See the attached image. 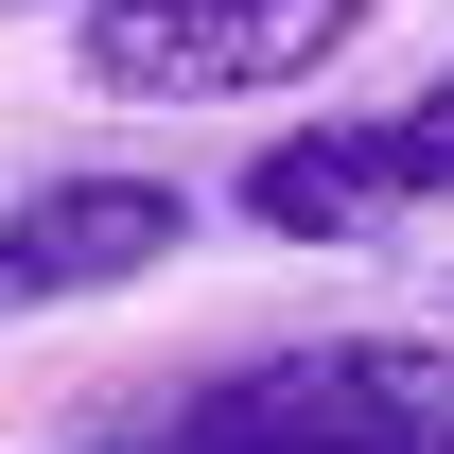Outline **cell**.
I'll return each mask as SVG.
<instances>
[{
  "label": "cell",
  "mask_w": 454,
  "mask_h": 454,
  "mask_svg": "<svg viewBox=\"0 0 454 454\" xmlns=\"http://www.w3.org/2000/svg\"><path fill=\"white\" fill-rule=\"evenodd\" d=\"M158 454H454V333H315L245 349L175 402Z\"/></svg>",
  "instance_id": "6da1fadb"
},
{
  "label": "cell",
  "mask_w": 454,
  "mask_h": 454,
  "mask_svg": "<svg viewBox=\"0 0 454 454\" xmlns=\"http://www.w3.org/2000/svg\"><path fill=\"white\" fill-rule=\"evenodd\" d=\"M385 0H70V88L106 106H262L367 35Z\"/></svg>",
  "instance_id": "7a4b0ae2"
},
{
  "label": "cell",
  "mask_w": 454,
  "mask_h": 454,
  "mask_svg": "<svg viewBox=\"0 0 454 454\" xmlns=\"http://www.w3.org/2000/svg\"><path fill=\"white\" fill-rule=\"evenodd\" d=\"M175 245H192V192L175 175H35V192H0V333L18 315L140 297Z\"/></svg>",
  "instance_id": "3957f363"
},
{
  "label": "cell",
  "mask_w": 454,
  "mask_h": 454,
  "mask_svg": "<svg viewBox=\"0 0 454 454\" xmlns=\"http://www.w3.org/2000/svg\"><path fill=\"white\" fill-rule=\"evenodd\" d=\"M245 227H262V245H385L402 175H385L367 122H280V140L245 158Z\"/></svg>",
  "instance_id": "277c9868"
},
{
  "label": "cell",
  "mask_w": 454,
  "mask_h": 454,
  "mask_svg": "<svg viewBox=\"0 0 454 454\" xmlns=\"http://www.w3.org/2000/svg\"><path fill=\"white\" fill-rule=\"evenodd\" d=\"M367 140H385V175H402V210H454V70H437V88H402V106L367 122Z\"/></svg>",
  "instance_id": "5b68a950"
}]
</instances>
